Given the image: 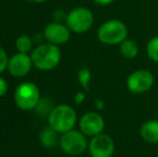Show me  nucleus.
Masks as SVG:
<instances>
[{"label": "nucleus", "mask_w": 158, "mask_h": 157, "mask_svg": "<svg viewBox=\"0 0 158 157\" xmlns=\"http://www.w3.org/2000/svg\"><path fill=\"white\" fill-rule=\"evenodd\" d=\"M128 29L126 25L118 19H110L99 27L97 37L101 43L106 45H117L127 39Z\"/></svg>", "instance_id": "obj_1"}, {"label": "nucleus", "mask_w": 158, "mask_h": 157, "mask_svg": "<svg viewBox=\"0 0 158 157\" xmlns=\"http://www.w3.org/2000/svg\"><path fill=\"white\" fill-rule=\"evenodd\" d=\"M61 58L60 50L56 44L46 43L38 46L32 52L33 65L41 70H51L59 64Z\"/></svg>", "instance_id": "obj_2"}, {"label": "nucleus", "mask_w": 158, "mask_h": 157, "mask_svg": "<svg viewBox=\"0 0 158 157\" xmlns=\"http://www.w3.org/2000/svg\"><path fill=\"white\" fill-rule=\"evenodd\" d=\"M48 123L50 127L57 132H67L74 127L77 123V113L70 105H57L51 111Z\"/></svg>", "instance_id": "obj_3"}, {"label": "nucleus", "mask_w": 158, "mask_h": 157, "mask_svg": "<svg viewBox=\"0 0 158 157\" xmlns=\"http://www.w3.org/2000/svg\"><path fill=\"white\" fill-rule=\"evenodd\" d=\"M155 78L150 70L138 69L132 71L126 80V86L132 94L140 95L152 89Z\"/></svg>", "instance_id": "obj_4"}, {"label": "nucleus", "mask_w": 158, "mask_h": 157, "mask_svg": "<svg viewBox=\"0 0 158 157\" xmlns=\"http://www.w3.org/2000/svg\"><path fill=\"white\" fill-rule=\"evenodd\" d=\"M94 24V15L92 11L83 6L75 8L67 15V26L77 34H83L92 28Z\"/></svg>", "instance_id": "obj_5"}, {"label": "nucleus", "mask_w": 158, "mask_h": 157, "mask_svg": "<svg viewBox=\"0 0 158 157\" xmlns=\"http://www.w3.org/2000/svg\"><path fill=\"white\" fill-rule=\"evenodd\" d=\"M14 99L19 109L31 110L40 101L39 89L33 83H23L15 90Z\"/></svg>", "instance_id": "obj_6"}, {"label": "nucleus", "mask_w": 158, "mask_h": 157, "mask_svg": "<svg viewBox=\"0 0 158 157\" xmlns=\"http://www.w3.org/2000/svg\"><path fill=\"white\" fill-rule=\"evenodd\" d=\"M87 140L82 131L69 130L60 138V147L67 154L72 156L81 155L87 149Z\"/></svg>", "instance_id": "obj_7"}, {"label": "nucleus", "mask_w": 158, "mask_h": 157, "mask_svg": "<svg viewBox=\"0 0 158 157\" xmlns=\"http://www.w3.org/2000/svg\"><path fill=\"white\" fill-rule=\"evenodd\" d=\"M92 157H113L115 152V143L106 134H100L93 137L88 144Z\"/></svg>", "instance_id": "obj_8"}, {"label": "nucleus", "mask_w": 158, "mask_h": 157, "mask_svg": "<svg viewBox=\"0 0 158 157\" xmlns=\"http://www.w3.org/2000/svg\"><path fill=\"white\" fill-rule=\"evenodd\" d=\"M106 128L104 118L97 112L85 113L80 119V129L85 136L95 137L103 132Z\"/></svg>", "instance_id": "obj_9"}, {"label": "nucleus", "mask_w": 158, "mask_h": 157, "mask_svg": "<svg viewBox=\"0 0 158 157\" xmlns=\"http://www.w3.org/2000/svg\"><path fill=\"white\" fill-rule=\"evenodd\" d=\"M44 36L53 44H64L70 39V29L60 23H51L45 27Z\"/></svg>", "instance_id": "obj_10"}, {"label": "nucleus", "mask_w": 158, "mask_h": 157, "mask_svg": "<svg viewBox=\"0 0 158 157\" xmlns=\"http://www.w3.org/2000/svg\"><path fill=\"white\" fill-rule=\"evenodd\" d=\"M32 59L30 58L26 53H19L16 54L9 61V71L14 76H24L28 74L31 69Z\"/></svg>", "instance_id": "obj_11"}, {"label": "nucleus", "mask_w": 158, "mask_h": 157, "mask_svg": "<svg viewBox=\"0 0 158 157\" xmlns=\"http://www.w3.org/2000/svg\"><path fill=\"white\" fill-rule=\"evenodd\" d=\"M140 136L150 144H158V119L145 121L140 127Z\"/></svg>", "instance_id": "obj_12"}, {"label": "nucleus", "mask_w": 158, "mask_h": 157, "mask_svg": "<svg viewBox=\"0 0 158 157\" xmlns=\"http://www.w3.org/2000/svg\"><path fill=\"white\" fill-rule=\"evenodd\" d=\"M119 52L127 59H135L139 54V45L133 40L126 39L119 44Z\"/></svg>", "instance_id": "obj_13"}, {"label": "nucleus", "mask_w": 158, "mask_h": 157, "mask_svg": "<svg viewBox=\"0 0 158 157\" xmlns=\"http://www.w3.org/2000/svg\"><path fill=\"white\" fill-rule=\"evenodd\" d=\"M40 139H41V142L43 145L48 147H52L56 144L57 142V131L54 130L52 127L50 128H45V129L42 131L41 136H40Z\"/></svg>", "instance_id": "obj_14"}, {"label": "nucleus", "mask_w": 158, "mask_h": 157, "mask_svg": "<svg viewBox=\"0 0 158 157\" xmlns=\"http://www.w3.org/2000/svg\"><path fill=\"white\" fill-rule=\"evenodd\" d=\"M146 54L151 60L158 64V37H154L148 42Z\"/></svg>", "instance_id": "obj_15"}, {"label": "nucleus", "mask_w": 158, "mask_h": 157, "mask_svg": "<svg viewBox=\"0 0 158 157\" xmlns=\"http://www.w3.org/2000/svg\"><path fill=\"white\" fill-rule=\"evenodd\" d=\"M31 39L28 36H21L16 40V48L19 53H27L31 48Z\"/></svg>", "instance_id": "obj_16"}, {"label": "nucleus", "mask_w": 158, "mask_h": 157, "mask_svg": "<svg viewBox=\"0 0 158 157\" xmlns=\"http://www.w3.org/2000/svg\"><path fill=\"white\" fill-rule=\"evenodd\" d=\"M77 76H79V81L81 83V85L84 87L85 90H89V86H88V83H89L90 80V71L86 68L84 69H81L77 73Z\"/></svg>", "instance_id": "obj_17"}, {"label": "nucleus", "mask_w": 158, "mask_h": 157, "mask_svg": "<svg viewBox=\"0 0 158 157\" xmlns=\"http://www.w3.org/2000/svg\"><path fill=\"white\" fill-rule=\"evenodd\" d=\"M51 105H52V102H51V101H48V99H42V100L39 101V103H38L37 110L39 113H41L42 115H44V114H46L48 112L52 111V110H51Z\"/></svg>", "instance_id": "obj_18"}, {"label": "nucleus", "mask_w": 158, "mask_h": 157, "mask_svg": "<svg viewBox=\"0 0 158 157\" xmlns=\"http://www.w3.org/2000/svg\"><path fill=\"white\" fill-rule=\"evenodd\" d=\"M8 65H9V60H8V56H6V53L4 52L3 48H0V73L6 70Z\"/></svg>", "instance_id": "obj_19"}, {"label": "nucleus", "mask_w": 158, "mask_h": 157, "mask_svg": "<svg viewBox=\"0 0 158 157\" xmlns=\"http://www.w3.org/2000/svg\"><path fill=\"white\" fill-rule=\"evenodd\" d=\"M6 90H8V84L4 81V79H2L1 76H0V97L4 96Z\"/></svg>", "instance_id": "obj_20"}, {"label": "nucleus", "mask_w": 158, "mask_h": 157, "mask_svg": "<svg viewBox=\"0 0 158 157\" xmlns=\"http://www.w3.org/2000/svg\"><path fill=\"white\" fill-rule=\"evenodd\" d=\"M84 99H85V95H84L83 93H77V94L75 95L74 101H75V103H77V105H80V103L83 102Z\"/></svg>", "instance_id": "obj_21"}, {"label": "nucleus", "mask_w": 158, "mask_h": 157, "mask_svg": "<svg viewBox=\"0 0 158 157\" xmlns=\"http://www.w3.org/2000/svg\"><path fill=\"white\" fill-rule=\"evenodd\" d=\"M93 1L97 4H100V6H109L112 2H114L115 0H93Z\"/></svg>", "instance_id": "obj_22"}, {"label": "nucleus", "mask_w": 158, "mask_h": 157, "mask_svg": "<svg viewBox=\"0 0 158 157\" xmlns=\"http://www.w3.org/2000/svg\"><path fill=\"white\" fill-rule=\"evenodd\" d=\"M35 2H43V1H46V0H32Z\"/></svg>", "instance_id": "obj_23"}]
</instances>
